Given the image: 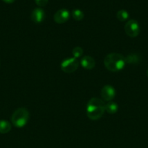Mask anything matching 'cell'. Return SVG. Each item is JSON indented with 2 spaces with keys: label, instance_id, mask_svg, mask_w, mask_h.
<instances>
[{
  "label": "cell",
  "instance_id": "1",
  "mask_svg": "<svg viewBox=\"0 0 148 148\" xmlns=\"http://www.w3.org/2000/svg\"><path fill=\"white\" fill-rule=\"evenodd\" d=\"M105 112V103L98 98H92L86 105V115L93 121L98 120Z\"/></svg>",
  "mask_w": 148,
  "mask_h": 148
},
{
  "label": "cell",
  "instance_id": "2",
  "mask_svg": "<svg viewBox=\"0 0 148 148\" xmlns=\"http://www.w3.org/2000/svg\"><path fill=\"white\" fill-rule=\"evenodd\" d=\"M103 62L106 69L113 72L122 70L126 64L125 56L118 53H110L107 54L104 57Z\"/></svg>",
  "mask_w": 148,
  "mask_h": 148
},
{
  "label": "cell",
  "instance_id": "3",
  "mask_svg": "<svg viewBox=\"0 0 148 148\" xmlns=\"http://www.w3.org/2000/svg\"><path fill=\"white\" fill-rule=\"evenodd\" d=\"M29 111L27 108H19L14 111L11 116V122L17 128H23L29 120Z\"/></svg>",
  "mask_w": 148,
  "mask_h": 148
},
{
  "label": "cell",
  "instance_id": "4",
  "mask_svg": "<svg viewBox=\"0 0 148 148\" xmlns=\"http://www.w3.org/2000/svg\"><path fill=\"white\" fill-rule=\"evenodd\" d=\"M79 66V62L74 57L67 58L60 64V68L62 72L67 74H71L75 72Z\"/></svg>",
  "mask_w": 148,
  "mask_h": 148
},
{
  "label": "cell",
  "instance_id": "5",
  "mask_svg": "<svg viewBox=\"0 0 148 148\" xmlns=\"http://www.w3.org/2000/svg\"><path fill=\"white\" fill-rule=\"evenodd\" d=\"M124 30L128 36L135 38L140 33V26L136 20H130L125 24Z\"/></svg>",
  "mask_w": 148,
  "mask_h": 148
},
{
  "label": "cell",
  "instance_id": "6",
  "mask_svg": "<svg viewBox=\"0 0 148 148\" xmlns=\"http://www.w3.org/2000/svg\"><path fill=\"white\" fill-rule=\"evenodd\" d=\"M116 92L115 89L110 85H106L103 86L101 89L100 95H101L102 100L103 101H113L114 98L115 97Z\"/></svg>",
  "mask_w": 148,
  "mask_h": 148
},
{
  "label": "cell",
  "instance_id": "7",
  "mask_svg": "<svg viewBox=\"0 0 148 148\" xmlns=\"http://www.w3.org/2000/svg\"><path fill=\"white\" fill-rule=\"evenodd\" d=\"M70 15V12L67 9H60L55 12L54 20L57 24H63L69 20Z\"/></svg>",
  "mask_w": 148,
  "mask_h": 148
},
{
  "label": "cell",
  "instance_id": "8",
  "mask_svg": "<svg viewBox=\"0 0 148 148\" xmlns=\"http://www.w3.org/2000/svg\"><path fill=\"white\" fill-rule=\"evenodd\" d=\"M30 17H31V20L33 23L39 24L45 20L46 14H45V12L43 9L38 7V8H35L32 11Z\"/></svg>",
  "mask_w": 148,
  "mask_h": 148
},
{
  "label": "cell",
  "instance_id": "9",
  "mask_svg": "<svg viewBox=\"0 0 148 148\" xmlns=\"http://www.w3.org/2000/svg\"><path fill=\"white\" fill-rule=\"evenodd\" d=\"M80 64L84 69L87 70H91L94 69L96 65L95 60L94 58L90 56H84L81 57Z\"/></svg>",
  "mask_w": 148,
  "mask_h": 148
},
{
  "label": "cell",
  "instance_id": "10",
  "mask_svg": "<svg viewBox=\"0 0 148 148\" xmlns=\"http://www.w3.org/2000/svg\"><path fill=\"white\" fill-rule=\"evenodd\" d=\"M118 111V105L115 102L110 101L105 103V111L110 114H115Z\"/></svg>",
  "mask_w": 148,
  "mask_h": 148
},
{
  "label": "cell",
  "instance_id": "11",
  "mask_svg": "<svg viewBox=\"0 0 148 148\" xmlns=\"http://www.w3.org/2000/svg\"><path fill=\"white\" fill-rule=\"evenodd\" d=\"M12 125L8 121L4 119L0 120V134H7L10 132Z\"/></svg>",
  "mask_w": 148,
  "mask_h": 148
},
{
  "label": "cell",
  "instance_id": "12",
  "mask_svg": "<svg viewBox=\"0 0 148 148\" xmlns=\"http://www.w3.org/2000/svg\"><path fill=\"white\" fill-rule=\"evenodd\" d=\"M125 60H126V64H138L140 62V57L139 55L136 53H131V54L128 55L126 57H125Z\"/></svg>",
  "mask_w": 148,
  "mask_h": 148
},
{
  "label": "cell",
  "instance_id": "13",
  "mask_svg": "<svg viewBox=\"0 0 148 148\" xmlns=\"http://www.w3.org/2000/svg\"><path fill=\"white\" fill-rule=\"evenodd\" d=\"M116 17H117L118 20L120 22H125L129 19V14L126 10H120L116 14Z\"/></svg>",
  "mask_w": 148,
  "mask_h": 148
},
{
  "label": "cell",
  "instance_id": "14",
  "mask_svg": "<svg viewBox=\"0 0 148 148\" xmlns=\"http://www.w3.org/2000/svg\"><path fill=\"white\" fill-rule=\"evenodd\" d=\"M72 16L74 20L76 21H81L84 19V13L79 9H75V10H73Z\"/></svg>",
  "mask_w": 148,
  "mask_h": 148
},
{
  "label": "cell",
  "instance_id": "15",
  "mask_svg": "<svg viewBox=\"0 0 148 148\" xmlns=\"http://www.w3.org/2000/svg\"><path fill=\"white\" fill-rule=\"evenodd\" d=\"M83 53H84V50L80 46H76V47L74 48L72 51V55L73 57L75 58V59H78V58L82 57Z\"/></svg>",
  "mask_w": 148,
  "mask_h": 148
},
{
  "label": "cell",
  "instance_id": "16",
  "mask_svg": "<svg viewBox=\"0 0 148 148\" xmlns=\"http://www.w3.org/2000/svg\"><path fill=\"white\" fill-rule=\"evenodd\" d=\"M48 1H49V0H35V2H36V4H37L39 7H45V6L47 4Z\"/></svg>",
  "mask_w": 148,
  "mask_h": 148
},
{
  "label": "cell",
  "instance_id": "17",
  "mask_svg": "<svg viewBox=\"0 0 148 148\" xmlns=\"http://www.w3.org/2000/svg\"><path fill=\"white\" fill-rule=\"evenodd\" d=\"M3 1H4L5 3H7V4H12V3L14 2L15 0H2Z\"/></svg>",
  "mask_w": 148,
  "mask_h": 148
},
{
  "label": "cell",
  "instance_id": "18",
  "mask_svg": "<svg viewBox=\"0 0 148 148\" xmlns=\"http://www.w3.org/2000/svg\"><path fill=\"white\" fill-rule=\"evenodd\" d=\"M147 77H148V69H147Z\"/></svg>",
  "mask_w": 148,
  "mask_h": 148
}]
</instances>
